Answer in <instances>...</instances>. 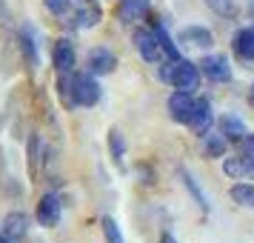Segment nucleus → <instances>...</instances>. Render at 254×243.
<instances>
[{
  "instance_id": "f257e3e1",
  "label": "nucleus",
  "mask_w": 254,
  "mask_h": 243,
  "mask_svg": "<svg viewBox=\"0 0 254 243\" xmlns=\"http://www.w3.org/2000/svg\"><path fill=\"white\" fill-rule=\"evenodd\" d=\"M160 78L166 83H172L174 89H180V92H194L197 86H200V72L191 60H169L166 66H160Z\"/></svg>"
},
{
  "instance_id": "f03ea898",
  "label": "nucleus",
  "mask_w": 254,
  "mask_h": 243,
  "mask_svg": "<svg viewBox=\"0 0 254 243\" xmlns=\"http://www.w3.org/2000/svg\"><path fill=\"white\" fill-rule=\"evenodd\" d=\"M71 100L74 106H94L100 100V83L94 81L92 72L71 78Z\"/></svg>"
},
{
  "instance_id": "7ed1b4c3",
  "label": "nucleus",
  "mask_w": 254,
  "mask_h": 243,
  "mask_svg": "<svg viewBox=\"0 0 254 243\" xmlns=\"http://www.w3.org/2000/svg\"><path fill=\"white\" fill-rule=\"evenodd\" d=\"M100 6L94 0H71V23L77 29H92V26L100 23Z\"/></svg>"
},
{
  "instance_id": "20e7f679",
  "label": "nucleus",
  "mask_w": 254,
  "mask_h": 243,
  "mask_svg": "<svg viewBox=\"0 0 254 243\" xmlns=\"http://www.w3.org/2000/svg\"><path fill=\"white\" fill-rule=\"evenodd\" d=\"M17 46L23 52V60L29 69H37V63H40V43H37V32L35 26L26 23L20 32H17Z\"/></svg>"
},
{
  "instance_id": "39448f33",
  "label": "nucleus",
  "mask_w": 254,
  "mask_h": 243,
  "mask_svg": "<svg viewBox=\"0 0 254 243\" xmlns=\"http://www.w3.org/2000/svg\"><path fill=\"white\" fill-rule=\"evenodd\" d=\"M134 46H137V52L143 55V60H149V63H157L163 55L160 43H157V35L151 32V29H137L134 32Z\"/></svg>"
},
{
  "instance_id": "423d86ee",
  "label": "nucleus",
  "mask_w": 254,
  "mask_h": 243,
  "mask_svg": "<svg viewBox=\"0 0 254 243\" xmlns=\"http://www.w3.org/2000/svg\"><path fill=\"white\" fill-rule=\"evenodd\" d=\"M194 103L197 100H191V92H177L169 97V112H172V120H177V123H189L191 120V112H194Z\"/></svg>"
},
{
  "instance_id": "0eeeda50",
  "label": "nucleus",
  "mask_w": 254,
  "mask_h": 243,
  "mask_svg": "<svg viewBox=\"0 0 254 243\" xmlns=\"http://www.w3.org/2000/svg\"><path fill=\"white\" fill-rule=\"evenodd\" d=\"M52 60H55L58 75H71V69H74V46H71L69 37H60L58 43H55Z\"/></svg>"
},
{
  "instance_id": "6e6552de",
  "label": "nucleus",
  "mask_w": 254,
  "mask_h": 243,
  "mask_svg": "<svg viewBox=\"0 0 254 243\" xmlns=\"http://www.w3.org/2000/svg\"><path fill=\"white\" fill-rule=\"evenodd\" d=\"M60 197L58 195H43L40 197V203H37V220H40V226H58L60 220Z\"/></svg>"
},
{
  "instance_id": "1a4fd4ad",
  "label": "nucleus",
  "mask_w": 254,
  "mask_h": 243,
  "mask_svg": "<svg viewBox=\"0 0 254 243\" xmlns=\"http://www.w3.org/2000/svg\"><path fill=\"white\" fill-rule=\"evenodd\" d=\"M214 123V115H211V103L208 100H197L194 103V112H191V120H189V126L194 135H208V129Z\"/></svg>"
},
{
  "instance_id": "9d476101",
  "label": "nucleus",
  "mask_w": 254,
  "mask_h": 243,
  "mask_svg": "<svg viewBox=\"0 0 254 243\" xmlns=\"http://www.w3.org/2000/svg\"><path fill=\"white\" fill-rule=\"evenodd\" d=\"M86 63H89L92 75H112L117 66V58H115V52H109V49H92Z\"/></svg>"
},
{
  "instance_id": "9b49d317",
  "label": "nucleus",
  "mask_w": 254,
  "mask_h": 243,
  "mask_svg": "<svg viewBox=\"0 0 254 243\" xmlns=\"http://www.w3.org/2000/svg\"><path fill=\"white\" fill-rule=\"evenodd\" d=\"M26 226H29V218H26L23 212H9L6 220H3V226H0V235H3L9 243H14L17 238L26 235Z\"/></svg>"
},
{
  "instance_id": "f8f14e48",
  "label": "nucleus",
  "mask_w": 254,
  "mask_h": 243,
  "mask_svg": "<svg viewBox=\"0 0 254 243\" xmlns=\"http://www.w3.org/2000/svg\"><path fill=\"white\" fill-rule=\"evenodd\" d=\"M200 66L206 72V78H211V81H229L231 78L229 58H223V55H211V58H206Z\"/></svg>"
},
{
  "instance_id": "ddd939ff",
  "label": "nucleus",
  "mask_w": 254,
  "mask_h": 243,
  "mask_svg": "<svg viewBox=\"0 0 254 243\" xmlns=\"http://www.w3.org/2000/svg\"><path fill=\"white\" fill-rule=\"evenodd\" d=\"M180 40H183L186 46H194V49H208L211 43H214L211 32H208V29H203V26H189V29H183Z\"/></svg>"
},
{
  "instance_id": "4468645a",
  "label": "nucleus",
  "mask_w": 254,
  "mask_h": 243,
  "mask_svg": "<svg viewBox=\"0 0 254 243\" xmlns=\"http://www.w3.org/2000/svg\"><path fill=\"white\" fill-rule=\"evenodd\" d=\"M149 12V0H120V6H117V14H120V20H140L143 14Z\"/></svg>"
},
{
  "instance_id": "2eb2a0df",
  "label": "nucleus",
  "mask_w": 254,
  "mask_h": 243,
  "mask_svg": "<svg viewBox=\"0 0 254 243\" xmlns=\"http://www.w3.org/2000/svg\"><path fill=\"white\" fill-rule=\"evenodd\" d=\"M234 52L243 60H254V26H246L234 35Z\"/></svg>"
},
{
  "instance_id": "dca6fc26",
  "label": "nucleus",
  "mask_w": 254,
  "mask_h": 243,
  "mask_svg": "<svg viewBox=\"0 0 254 243\" xmlns=\"http://www.w3.org/2000/svg\"><path fill=\"white\" fill-rule=\"evenodd\" d=\"M220 129H223V138L237 140V143L249 135V132H246V126H243V120H237V117H231V115H226L223 120H220Z\"/></svg>"
},
{
  "instance_id": "f3484780",
  "label": "nucleus",
  "mask_w": 254,
  "mask_h": 243,
  "mask_svg": "<svg viewBox=\"0 0 254 243\" xmlns=\"http://www.w3.org/2000/svg\"><path fill=\"white\" fill-rule=\"evenodd\" d=\"M154 35H157V43H160L163 55L169 60H180V52H177V46L172 43V37H169V32L163 29V26H154Z\"/></svg>"
},
{
  "instance_id": "a211bd4d",
  "label": "nucleus",
  "mask_w": 254,
  "mask_h": 243,
  "mask_svg": "<svg viewBox=\"0 0 254 243\" xmlns=\"http://www.w3.org/2000/svg\"><path fill=\"white\" fill-rule=\"evenodd\" d=\"M231 197L240 206H254V186L252 183H234L231 186Z\"/></svg>"
},
{
  "instance_id": "6ab92c4d",
  "label": "nucleus",
  "mask_w": 254,
  "mask_h": 243,
  "mask_svg": "<svg viewBox=\"0 0 254 243\" xmlns=\"http://www.w3.org/2000/svg\"><path fill=\"white\" fill-rule=\"evenodd\" d=\"M109 149H112V158H115L120 166H123V155H126V140H123V135L117 132V129H112L109 132Z\"/></svg>"
},
{
  "instance_id": "aec40b11",
  "label": "nucleus",
  "mask_w": 254,
  "mask_h": 243,
  "mask_svg": "<svg viewBox=\"0 0 254 243\" xmlns=\"http://www.w3.org/2000/svg\"><path fill=\"white\" fill-rule=\"evenodd\" d=\"M223 172L229 174V177H234V180L249 177V174H246V161H243V155H237V158H229V161L223 163Z\"/></svg>"
},
{
  "instance_id": "412c9836",
  "label": "nucleus",
  "mask_w": 254,
  "mask_h": 243,
  "mask_svg": "<svg viewBox=\"0 0 254 243\" xmlns=\"http://www.w3.org/2000/svg\"><path fill=\"white\" fill-rule=\"evenodd\" d=\"M206 3L217 14H223V17H234V14H237V3H234V0H206Z\"/></svg>"
},
{
  "instance_id": "4be33fe9",
  "label": "nucleus",
  "mask_w": 254,
  "mask_h": 243,
  "mask_svg": "<svg viewBox=\"0 0 254 243\" xmlns=\"http://www.w3.org/2000/svg\"><path fill=\"white\" fill-rule=\"evenodd\" d=\"M103 235L106 243H123V235H120V226L115 223V218H103Z\"/></svg>"
},
{
  "instance_id": "5701e85b",
  "label": "nucleus",
  "mask_w": 254,
  "mask_h": 243,
  "mask_svg": "<svg viewBox=\"0 0 254 243\" xmlns=\"http://www.w3.org/2000/svg\"><path fill=\"white\" fill-rule=\"evenodd\" d=\"M46 3V9L52 14H58V17H63V14H69L71 9V0H43Z\"/></svg>"
},
{
  "instance_id": "b1692460",
  "label": "nucleus",
  "mask_w": 254,
  "mask_h": 243,
  "mask_svg": "<svg viewBox=\"0 0 254 243\" xmlns=\"http://www.w3.org/2000/svg\"><path fill=\"white\" fill-rule=\"evenodd\" d=\"M203 138H206V152H208V155H211V158H220L223 149H226V146H223V140L214 138V135H203Z\"/></svg>"
},
{
  "instance_id": "393cba45",
  "label": "nucleus",
  "mask_w": 254,
  "mask_h": 243,
  "mask_svg": "<svg viewBox=\"0 0 254 243\" xmlns=\"http://www.w3.org/2000/svg\"><path fill=\"white\" fill-rule=\"evenodd\" d=\"M37 149H40V138L32 135V140H29V166H32V174H37Z\"/></svg>"
},
{
  "instance_id": "a878e982",
  "label": "nucleus",
  "mask_w": 254,
  "mask_h": 243,
  "mask_svg": "<svg viewBox=\"0 0 254 243\" xmlns=\"http://www.w3.org/2000/svg\"><path fill=\"white\" fill-rule=\"evenodd\" d=\"M183 180H186V186L191 189V195L197 197V203H200V206H203V209H208V206H206V197L200 195V189H197V183H194V180H191V177H189V174H186V172H183Z\"/></svg>"
},
{
  "instance_id": "bb28decb",
  "label": "nucleus",
  "mask_w": 254,
  "mask_h": 243,
  "mask_svg": "<svg viewBox=\"0 0 254 243\" xmlns=\"http://www.w3.org/2000/svg\"><path fill=\"white\" fill-rule=\"evenodd\" d=\"M243 161H246V174H252L254 177V149H249L243 155Z\"/></svg>"
},
{
  "instance_id": "cd10ccee",
  "label": "nucleus",
  "mask_w": 254,
  "mask_h": 243,
  "mask_svg": "<svg viewBox=\"0 0 254 243\" xmlns=\"http://www.w3.org/2000/svg\"><path fill=\"white\" fill-rule=\"evenodd\" d=\"M160 243H177V241H174L172 235H163V238H160Z\"/></svg>"
},
{
  "instance_id": "c85d7f7f",
  "label": "nucleus",
  "mask_w": 254,
  "mask_h": 243,
  "mask_svg": "<svg viewBox=\"0 0 254 243\" xmlns=\"http://www.w3.org/2000/svg\"><path fill=\"white\" fill-rule=\"evenodd\" d=\"M249 100L254 103V83H252V92H249Z\"/></svg>"
},
{
  "instance_id": "c756f323",
  "label": "nucleus",
  "mask_w": 254,
  "mask_h": 243,
  "mask_svg": "<svg viewBox=\"0 0 254 243\" xmlns=\"http://www.w3.org/2000/svg\"><path fill=\"white\" fill-rule=\"evenodd\" d=\"M249 12H252V14H254V0H249Z\"/></svg>"
},
{
  "instance_id": "7c9ffc66",
  "label": "nucleus",
  "mask_w": 254,
  "mask_h": 243,
  "mask_svg": "<svg viewBox=\"0 0 254 243\" xmlns=\"http://www.w3.org/2000/svg\"><path fill=\"white\" fill-rule=\"evenodd\" d=\"M0 243H9V241H6V238H3V235H0Z\"/></svg>"
}]
</instances>
